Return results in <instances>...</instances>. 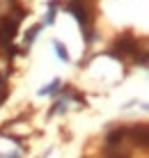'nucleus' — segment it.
<instances>
[{
    "label": "nucleus",
    "instance_id": "f257e3e1",
    "mask_svg": "<svg viewBox=\"0 0 149 158\" xmlns=\"http://www.w3.org/2000/svg\"><path fill=\"white\" fill-rule=\"evenodd\" d=\"M16 32H19V21L2 19L0 21V46H7V44L16 37Z\"/></svg>",
    "mask_w": 149,
    "mask_h": 158
},
{
    "label": "nucleus",
    "instance_id": "f03ea898",
    "mask_svg": "<svg viewBox=\"0 0 149 158\" xmlns=\"http://www.w3.org/2000/svg\"><path fill=\"white\" fill-rule=\"evenodd\" d=\"M115 51H119V55H135L138 53V41L133 39V35H124L122 39L117 41Z\"/></svg>",
    "mask_w": 149,
    "mask_h": 158
},
{
    "label": "nucleus",
    "instance_id": "7ed1b4c3",
    "mask_svg": "<svg viewBox=\"0 0 149 158\" xmlns=\"http://www.w3.org/2000/svg\"><path fill=\"white\" fill-rule=\"evenodd\" d=\"M67 9L76 16V19H78V23H80V25H85V28H87V23H90V14H87V9L83 7L78 0H71V2L67 5Z\"/></svg>",
    "mask_w": 149,
    "mask_h": 158
},
{
    "label": "nucleus",
    "instance_id": "20e7f679",
    "mask_svg": "<svg viewBox=\"0 0 149 158\" xmlns=\"http://www.w3.org/2000/svg\"><path fill=\"white\" fill-rule=\"evenodd\" d=\"M126 135H133V142L140 147H147V126L145 124H138V126L126 128Z\"/></svg>",
    "mask_w": 149,
    "mask_h": 158
},
{
    "label": "nucleus",
    "instance_id": "39448f33",
    "mask_svg": "<svg viewBox=\"0 0 149 158\" xmlns=\"http://www.w3.org/2000/svg\"><path fill=\"white\" fill-rule=\"evenodd\" d=\"M106 158H131V151L126 147L117 144V147H106Z\"/></svg>",
    "mask_w": 149,
    "mask_h": 158
},
{
    "label": "nucleus",
    "instance_id": "423d86ee",
    "mask_svg": "<svg viewBox=\"0 0 149 158\" xmlns=\"http://www.w3.org/2000/svg\"><path fill=\"white\" fill-rule=\"evenodd\" d=\"M124 135H126V128L110 131V133H108V138H106V147H117V144H122Z\"/></svg>",
    "mask_w": 149,
    "mask_h": 158
},
{
    "label": "nucleus",
    "instance_id": "0eeeda50",
    "mask_svg": "<svg viewBox=\"0 0 149 158\" xmlns=\"http://www.w3.org/2000/svg\"><path fill=\"white\" fill-rule=\"evenodd\" d=\"M53 46H55V51H57V57L62 60V62H69V53H67V48H64L60 41H55Z\"/></svg>",
    "mask_w": 149,
    "mask_h": 158
},
{
    "label": "nucleus",
    "instance_id": "6e6552de",
    "mask_svg": "<svg viewBox=\"0 0 149 158\" xmlns=\"http://www.w3.org/2000/svg\"><path fill=\"white\" fill-rule=\"evenodd\" d=\"M57 85H60V80H53L51 85H46V87H41L39 89V96H46V94H53L55 89H57Z\"/></svg>",
    "mask_w": 149,
    "mask_h": 158
},
{
    "label": "nucleus",
    "instance_id": "1a4fd4ad",
    "mask_svg": "<svg viewBox=\"0 0 149 158\" xmlns=\"http://www.w3.org/2000/svg\"><path fill=\"white\" fill-rule=\"evenodd\" d=\"M39 28H41V25H35V28H32V30L25 35V44H28V46H30V44L35 41V37H37V32H39Z\"/></svg>",
    "mask_w": 149,
    "mask_h": 158
},
{
    "label": "nucleus",
    "instance_id": "9d476101",
    "mask_svg": "<svg viewBox=\"0 0 149 158\" xmlns=\"http://www.w3.org/2000/svg\"><path fill=\"white\" fill-rule=\"evenodd\" d=\"M55 21V2H51V9H48V16H46V23L51 25Z\"/></svg>",
    "mask_w": 149,
    "mask_h": 158
},
{
    "label": "nucleus",
    "instance_id": "9b49d317",
    "mask_svg": "<svg viewBox=\"0 0 149 158\" xmlns=\"http://www.w3.org/2000/svg\"><path fill=\"white\" fill-rule=\"evenodd\" d=\"M2 158H19V156H16V154H12V156H2Z\"/></svg>",
    "mask_w": 149,
    "mask_h": 158
},
{
    "label": "nucleus",
    "instance_id": "f8f14e48",
    "mask_svg": "<svg viewBox=\"0 0 149 158\" xmlns=\"http://www.w3.org/2000/svg\"><path fill=\"white\" fill-rule=\"evenodd\" d=\"M5 101V92H2V94H0V103H2Z\"/></svg>",
    "mask_w": 149,
    "mask_h": 158
},
{
    "label": "nucleus",
    "instance_id": "ddd939ff",
    "mask_svg": "<svg viewBox=\"0 0 149 158\" xmlns=\"http://www.w3.org/2000/svg\"><path fill=\"white\" fill-rule=\"evenodd\" d=\"M2 83H5V78H2V76H0V87H2Z\"/></svg>",
    "mask_w": 149,
    "mask_h": 158
}]
</instances>
